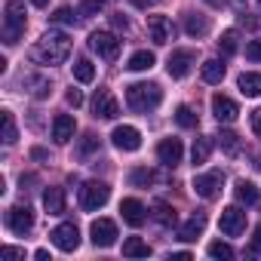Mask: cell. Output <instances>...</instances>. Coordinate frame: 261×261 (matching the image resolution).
<instances>
[{
  "mask_svg": "<svg viewBox=\"0 0 261 261\" xmlns=\"http://www.w3.org/2000/svg\"><path fill=\"white\" fill-rule=\"evenodd\" d=\"M37 65H62L71 56V37L65 31H46L28 53Z\"/></svg>",
  "mask_w": 261,
  "mask_h": 261,
  "instance_id": "1",
  "label": "cell"
},
{
  "mask_svg": "<svg viewBox=\"0 0 261 261\" xmlns=\"http://www.w3.org/2000/svg\"><path fill=\"white\" fill-rule=\"evenodd\" d=\"M25 25H28L25 0H7V7H4V43L16 46L25 34Z\"/></svg>",
  "mask_w": 261,
  "mask_h": 261,
  "instance_id": "2",
  "label": "cell"
},
{
  "mask_svg": "<svg viewBox=\"0 0 261 261\" xmlns=\"http://www.w3.org/2000/svg\"><path fill=\"white\" fill-rule=\"evenodd\" d=\"M160 101H163V92H160L157 83H133V86H126V105L133 111H139V114L154 111Z\"/></svg>",
  "mask_w": 261,
  "mask_h": 261,
  "instance_id": "3",
  "label": "cell"
},
{
  "mask_svg": "<svg viewBox=\"0 0 261 261\" xmlns=\"http://www.w3.org/2000/svg\"><path fill=\"white\" fill-rule=\"evenodd\" d=\"M108 197H111V188H108L105 181H86V185L80 188V206H83L86 212L101 209V206L108 203Z\"/></svg>",
  "mask_w": 261,
  "mask_h": 261,
  "instance_id": "4",
  "label": "cell"
},
{
  "mask_svg": "<svg viewBox=\"0 0 261 261\" xmlns=\"http://www.w3.org/2000/svg\"><path fill=\"white\" fill-rule=\"evenodd\" d=\"M89 49H92L95 56L114 62V59L120 56V40H117L111 31H92V34H89Z\"/></svg>",
  "mask_w": 261,
  "mask_h": 261,
  "instance_id": "5",
  "label": "cell"
},
{
  "mask_svg": "<svg viewBox=\"0 0 261 261\" xmlns=\"http://www.w3.org/2000/svg\"><path fill=\"white\" fill-rule=\"evenodd\" d=\"M49 240H53V246H56L59 252H77V246H80V230H77L74 221H65V224H59V227L49 233Z\"/></svg>",
  "mask_w": 261,
  "mask_h": 261,
  "instance_id": "6",
  "label": "cell"
},
{
  "mask_svg": "<svg viewBox=\"0 0 261 261\" xmlns=\"http://www.w3.org/2000/svg\"><path fill=\"white\" fill-rule=\"evenodd\" d=\"M111 142H114V148L117 151H126V154H133V151H139L142 148V133L136 126H114V133H111Z\"/></svg>",
  "mask_w": 261,
  "mask_h": 261,
  "instance_id": "7",
  "label": "cell"
},
{
  "mask_svg": "<svg viewBox=\"0 0 261 261\" xmlns=\"http://www.w3.org/2000/svg\"><path fill=\"white\" fill-rule=\"evenodd\" d=\"M148 34L157 46H166V43L175 40V25H172L169 16H151L148 19Z\"/></svg>",
  "mask_w": 261,
  "mask_h": 261,
  "instance_id": "8",
  "label": "cell"
},
{
  "mask_svg": "<svg viewBox=\"0 0 261 261\" xmlns=\"http://www.w3.org/2000/svg\"><path fill=\"white\" fill-rule=\"evenodd\" d=\"M221 185H224V172H221V169H212V172L194 178V191H197L203 200H215V197L221 194Z\"/></svg>",
  "mask_w": 261,
  "mask_h": 261,
  "instance_id": "9",
  "label": "cell"
},
{
  "mask_svg": "<svg viewBox=\"0 0 261 261\" xmlns=\"http://www.w3.org/2000/svg\"><path fill=\"white\" fill-rule=\"evenodd\" d=\"M218 227L224 237H240L246 230V212L240 206H227L221 209V218H218Z\"/></svg>",
  "mask_w": 261,
  "mask_h": 261,
  "instance_id": "10",
  "label": "cell"
},
{
  "mask_svg": "<svg viewBox=\"0 0 261 261\" xmlns=\"http://www.w3.org/2000/svg\"><path fill=\"white\" fill-rule=\"evenodd\" d=\"M194 62H197V56H194L191 49H175V53L169 56V62H166V71H169V77L181 80V77H188V74H191Z\"/></svg>",
  "mask_w": 261,
  "mask_h": 261,
  "instance_id": "11",
  "label": "cell"
},
{
  "mask_svg": "<svg viewBox=\"0 0 261 261\" xmlns=\"http://www.w3.org/2000/svg\"><path fill=\"white\" fill-rule=\"evenodd\" d=\"M92 114L98 120H114L120 114V105H117V98L108 89H95V95H92Z\"/></svg>",
  "mask_w": 261,
  "mask_h": 261,
  "instance_id": "12",
  "label": "cell"
},
{
  "mask_svg": "<svg viewBox=\"0 0 261 261\" xmlns=\"http://www.w3.org/2000/svg\"><path fill=\"white\" fill-rule=\"evenodd\" d=\"M89 233H92V243L98 249H108V246L117 243V224L111 218H95L92 227H89Z\"/></svg>",
  "mask_w": 261,
  "mask_h": 261,
  "instance_id": "13",
  "label": "cell"
},
{
  "mask_svg": "<svg viewBox=\"0 0 261 261\" xmlns=\"http://www.w3.org/2000/svg\"><path fill=\"white\" fill-rule=\"evenodd\" d=\"M7 227H10L13 233H28V230L34 227V212H31L28 206H13V209L7 212Z\"/></svg>",
  "mask_w": 261,
  "mask_h": 261,
  "instance_id": "14",
  "label": "cell"
},
{
  "mask_svg": "<svg viewBox=\"0 0 261 261\" xmlns=\"http://www.w3.org/2000/svg\"><path fill=\"white\" fill-rule=\"evenodd\" d=\"M157 157H160V163H163V166L175 169V166L181 163V157H185V148H181V142H178V139H163V142L157 145Z\"/></svg>",
  "mask_w": 261,
  "mask_h": 261,
  "instance_id": "15",
  "label": "cell"
},
{
  "mask_svg": "<svg viewBox=\"0 0 261 261\" xmlns=\"http://www.w3.org/2000/svg\"><path fill=\"white\" fill-rule=\"evenodd\" d=\"M212 114H215L218 123H233L237 114H240V108H237L233 98H227V95L218 92V95H212Z\"/></svg>",
  "mask_w": 261,
  "mask_h": 261,
  "instance_id": "16",
  "label": "cell"
},
{
  "mask_svg": "<svg viewBox=\"0 0 261 261\" xmlns=\"http://www.w3.org/2000/svg\"><path fill=\"white\" fill-rule=\"evenodd\" d=\"M120 212H123V221L133 224V227H142V224L148 221V209H145L139 200H133V197H126V200L120 203Z\"/></svg>",
  "mask_w": 261,
  "mask_h": 261,
  "instance_id": "17",
  "label": "cell"
},
{
  "mask_svg": "<svg viewBox=\"0 0 261 261\" xmlns=\"http://www.w3.org/2000/svg\"><path fill=\"white\" fill-rule=\"evenodd\" d=\"M74 129H77L74 117H71V114H59V117L53 120V142H56V145H68V142L74 139Z\"/></svg>",
  "mask_w": 261,
  "mask_h": 261,
  "instance_id": "18",
  "label": "cell"
},
{
  "mask_svg": "<svg viewBox=\"0 0 261 261\" xmlns=\"http://www.w3.org/2000/svg\"><path fill=\"white\" fill-rule=\"evenodd\" d=\"M203 230H206V212H194V215H191V218L181 224V230H178V240L191 243V240H197Z\"/></svg>",
  "mask_w": 261,
  "mask_h": 261,
  "instance_id": "19",
  "label": "cell"
},
{
  "mask_svg": "<svg viewBox=\"0 0 261 261\" xmlns=\"http://www.w3.org/2000/svg\"><path fill=\"white\" fill-rule=\"evenodd\" d=\"M43 209L49 215H62L65 212V191L62 188H46L43 191Z\"/></svg>",
  "mask_w": 261,
  "mask_h": 261,
  "instance_id": "20",
  "label": "cell"
},
{
  "mask_svg": "<svg viewBox=\"0 0 261 261\" xmlns=\"http://www.w3.org/2000/svg\"><path fill=\"white\" fill-rule=\"evenodd\" d=\"M237 86H240V92L246 95V98H258L261 95V74H240V80H237Z\"/></svg>",
  "mask_w": 261,
  "mask_h": 261,
  "instance_id": "21",
  "label": "cell"
},
{
  "mask_svg": "<svg viewBox=\"0 0 261 261\" xmlns=\"http://www.w3.org/2000/svg\"><path fill=\"white\" fill-rule=\"evenodd\" d=\"M123 255H126V258H148V255H151V246H148L142 237H129V240L123 243Z\"/></svg>",
  "mask_w": 261,
  "mask_h": 261,
  "instance_id": "22",
  "label": "cell"
},
{
  "mask_svg": "<svg viewBox=\"0 0 261 261\" xmlns=\"http://www.w3.org/2000/svg\"><path fill=\"white\" fill-rule=\"evenodd\" d=\"M185 31H188L191 37H203V34L209 31V19L200 16V13H188V16H185Z\"/></svg>",
  "mask_w": 261,
  "mask_h": 261,
  "instance_id": "23",
  "label": "cell"
},
{
  "mask_svg": "<svg viewBox=\"0 0 261 261\" xmlns=\"http://www.w3.org/2000/svg\"><path fill=\"white\" fill-rule=\"evenodd\" d=\"M209 154H212V139L200 136V139L194 142V148H191V163H194V166H203V163L209 160Z\"/></svg>",
  "mask_w": 261,
  "mask_h": 261,
  "instance_id": "24",
  "label": "cell"
},
{
  "mask_svg": "<svg viewBox=\"0 0 261 261\" xmlns=\"http://www.w3.org/2000/svg\"><path fill=\"white\" fill-rule=\"evenodd\" d=\"M154 53H148V49H139V53H133V59H129V71H151L154 68Z\"/></svg>",
  "mask_w": 261,
  "mask_h": 261,
  "instance_id": "25",
  "label": "cell"
},
{
  "mask_svg": "<svg viewBox=\"0 0 261 261\" xmlns=\"http://www.w3.org/2000/svg\"><path fill=\"white\" fill-rule=\"evenodd\" d=\"M203 80L206 83H221L224 80V65L218 59H206L203 62Z\"/></svg>",
  "mask_w": 261,
  "mask_h": 261,
  "instance_id": "26",
  "label": "cell"
},
{
  "mask_svg": "<svg viewBox=\"0 0 261 261\" xmlns=\"http://www.w3.org/2000/svg\"><path fill=\"white\" fill-rule=\"evenodd\" d=\"M233 194H237V200L246 203V206H255V203H258V188H255L252 181H237Z\"/></svg>",
  "mask_w": 261,
  "mask_h": 261,
  "instance_id": "27",
  "label": "cell"
},
{
  "mask_svg": "<svg viewBox=\"0 0 261 261\" xmlns=\"http://www.w3.org/2000/svg\"><path fill=\"white\" fill-rule=\"evenodd\" d=\"M71 68H74V77H77L80 83H92V80H95V65H92L89 59H77Z\"/></svg>",
  "mask_w": 261,
  "mask_h": 261,
  "instance_id": "28",
  "label": "cell"
},
{
  "mask_svg": "<svg viewBox=\"0 0 261 261\" xmlns=\"http://www.w3.org/2000/svg\"><path fill=\"white\" fill-rule=\"evenodd\" d=\"M151 218H154V221H160L163 227H169V224H175V209H172V206H166V203H154Z\"/></svg>",
  "mask_w": 261,
  "mask_h": 261,
  "instance_id": "29",
  "label": "cell"
},
{
  "mask_svg": "<svg viewBox=\"0 0 261 261\" xmlns=\"http://www.w3.org/2000/svg\"><path fill=\"white\" fill-rule=\"evenodd\" d=\"M209 258H218V261H230V258H233V249H230V243H221V240L209 243Z\"/></svg>",
  "mask_w": 261,
  "mask_h": 261,
  "instance_id": "30",
  "label": "cell"
},
{
  "mask_svg": "<svg viewBox=\"0 0 261 261\" xmlns=\"http://www.w3.org/2000/svg\"><path fill=\"white\" fill-rule=\"evenodd\" d=\"M175 123L185 126V129H194V126H197V114H194L188 105H178V111H175Z\"/></svg>",
  "mask_w": 261,
  "mask_h": 261,
  "instance_id": "31",
  "label": "cell"
},
{
  "mask_svg": "<svg viewBox=\"0 0 261 261\" xmlns=\"http://www.w3.org/2000/svg\"><path fill=\"white\" fill-rule=\"evenodd\" d=\"M129 181H133L136 188H148V185L154 181V172H151V169H145V166H139V169L129 172Z\"/></svg>",
  "mask_w": 261,
  "mask_h": 261,
  "instance_id": "32",
  "label": "cell"
},
{
  "mask_svg": "<svg viewBox=\"0 0 261 261\" xmlns=\"http://www.w3.org/2000/svg\"><path fill=\"white\" fill-rule=\"evenodd\" d=\"M16 139H19L16 120H13V114H10V111H4V142H7V145H13Z\"/></svg>",
  "mask_w": 261,
  "mask_h": 261,
  "instance_id": "33",
  "label": "cell"
},
{
  "mask_svg": "<svg viewBox=\"0 0 261 261\" xmlns=\"http://www.w3.org/2000/svg\"><path fill=\"white\" fill-rule=\"evenodd\" d=\"M218 145H221V148H224V154H230V157L240 151V139H237L233 133H227V129H224V133L218 136Z\"/></svg>",
  "mask_w": 261,
  "mask_h": 261,
  "instance_id": "34",
  "label": "cell"
},
{
  "mask_svg": "<svg viewBox=\"0 0 261 261\" xmlns=\"http://www.w3.org/2000/svg\"><path fill=\"white\" fill-rule=\"evenodd\" d=\"M49 19H53L56 25H77V13H74V10H68V7H59Z\"/></svg>",
  "mask_w": 261,
  "mask_h": 261,
  "instance_id": "35",
  "label": "cell"
},
{
  "mask_svg": "<svg viewBox=\"0 0 261 261\" xmlns=\"http://www.w3.org/2000/svg\"><path fill=\"white\" fill-rule=\"evenodd\" d=\"M25 83H28V86H34V89H31V92H34V98H46V95H49V80H46V77H28Z\"/></svg>",
  "mask_w": 261,
  "mask_h": 261,
  "instance_id": "36",
  "label": "cell"
},
{
  "mask_svg": "<svg viewBox=\"0 0 261 261\" xmlns=\"http://www.w3.org/2000/svg\"><path fill=\"white\" fill-rule=\"evenodd\" d=\"M218 49H221L224 56H233V53H237V31H224L221 40H218Z\"/></svg>",
  "mask_w": 261,
  "mask_h": 261,
  "instance_id": "37",
  "label": "cell"
},
{
  "mask_svg": "<svg viewBox=\"0 0 261 261\" xmlns=\"http://www.w3.org/2000/svg\"><path fill=\"white\" fill-rule=\"evenodd\" d=\"M98 148H101V142H98L95 136H83V145H80L77 157H80V160H86V157H89V154H95Z\"/></svg>",
  "mask_w": 261,
  "mask_h": 261,
  "instance_id": "38",
  "label": "cell"
},
{
  "mask_svg": "<svg viewBox=\"0 0 261 261\" xmlns=\"http://www.w3.org/2000/svg\"><path fill=\"white\" fill-rule=\"evenodd\" d=\"M246 59H252V62H261V40H252V43H246Z\"/></svg>",
  "mask_w": 261,
  "mask_h": 261,
  "instance_id": "39",
  "label": "cell"
},
{
  "mask_svg": "<svg viewBox=\"0 0 261 261\" xmlns=\"http://www.w3.org/2000/svg\"><path fill=\"white\" fill-rule=\"evenodd\" d=\"M65 98H68V105H71V108H80V105H83V92H80V89H68V95H65Z\"/></svg>",
  "mask_w": 261,
  "mask_h": 261,
  "instance_id": "40",
  "label": "cell"
},
{
  "mask_svg": "<svg viewBox=\"0 0 261 261\" xmlns=\"http://www.w3.org/2000/svg\"><path fill=\"white\" fill-rule=\"evenodd\" d=\"M111 25H114L117 31H126V28H129V22H126L123 13H114V16H111Z\"/></svg>",
  "mask_w": 261,
  "mask_h": 261,
  "instance_id": "41",
  "label": "cell"
},
{
  "mask_svg": "<svg viewBox=\"0 0 261 261\" xmlns=\"http://www.w3.org/2000/svg\"><path fill=\"white\" fill-rule=\"evenodd\" d=\"M249 255H261V224L255 227V237H252V249H249Z\"/></svg>",
  "mask_w": 261,
  "mask_h": 261,
  "instance_id": "42",
  "label": "cell"
},
{
  "mask_svg": "<svg viewBox=\"0 0 261 261\" xmlns=\"http://www.w3.org/2000/svg\"><path fill=\"white\" fill-rule=\"evenodd\" d=\"M105 7V0H83V13H98Z\"/></svg>",
  "mask_w": 261,
  "mask_h": 261,
  "instance_id": "43",
  "label": "cell"
},
{
  "mask_svg": "<svg viewBox=\"0 0 261 261\" xmlns=\"http://www.w3.org/2000/svg\"><path fill=\"white\" fill-rule=\"evenodd\" d=\"M252 129H255V136L261 139V108H255V111H252Z\"/></svg>",
  "mask_w": 261,
  "mask_h": 261,
  "instance_id": "44",
  "label": "cell"
},
{
  "mask_svg": "<svg viewBox=\"0 0 261 261\" xmlns=\"http://www.w3.org/2000/svg\"><path fill=\"white\" fill-rule=\"evenodd\" d=\"M4 255H7V258H25V249H19V246H7Z\"/></svg>",
  "mask_w": 261,
  "mask_h": 261,
  "instance_id": "45",
  "label": "cell"
},
{
  "mask_svg": "<svg viewBox=\"0 0 261 261\" xmlns=\"http://www.w3.org/2000/svg\"><path fill=\"white\" fill-rule=\"evenodd\" d=\"M133 4H136L139 10H148V7H154V4H157V0H133Z\"/></svg>",
  "mask_w": 261,
  "mask_h": 261,
  "instance_id": "46",
  "label": "cell"
},
{
  "mask_svg": "<svg viewBox=\"0 0 261 261\" xmlns=\"http://www.w3.org/2000/svg\"><path fill=\"white\" fill-rule=\"evenodd\" d=\"M34 258H37V261H49V252H46V249H37Z\"/></svg>",
  "mask_w": 261,
  "mask_h": 261,
  "instance_id": "47",
  "label": "cell"
},
{
  "mask_svg": "<svg viewBox=\"0 0 261 261\" xmlns=\"http://www.w3.org/2000/svg\"><path fill=\"white\" fill-rule=\"evenodd\" d=\"M31 4H34V7H46V4H49V0H31Z\"/></svg>",
  "mask_w": 261,
  "mask_h": 261,
  "instance_id": "48",
  "label": "cell"
},
{
  "mask_svg": "<svg viewBox=\"0 0 261 261\" xmlns=\"http://www.w3.org/2000/svg\"><path fill=\"white\" fill-rule=\"evenodd\" d=\"M209 4H212V7H221V4H227V0H209Z\"/></svg>",
  "mask_w": 261,
  "mask_h": 261,
  "instance_id": "49",
  "label": "cell"
},
{
  "mask_svg": "<svg viewBox=\"0 0 261 261\" xmlns=\"http://www.w3.org/2000/svg\"><path fill=\"white\" fill-rule=\"evenodd\" d=\"M258 7H261V0H258Z\"/></svg>",
  "mask_w": 261,
  "mask_h": 261,
  "instance_id": "50",
  "label": "cell"
}]
</instances>
